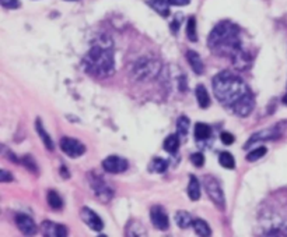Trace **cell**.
Returning a JSON list of instances; mask_svg holds the SVG:
<instances>
[{
    "label": "cell",
    "mask_w": 287,
    "mask_h": 237,
    "mask_svg": "<svg viewBox=\"0 0 287 237\" xmlns=\"http://www.w3.org/2000/svg\"><path fill=\"white\" fill-rule=\"evenodd\" d=\"M138 68H136V76L142 77V78H144V77L147 76H153V73H154V61H140L136 64Z\"/></svg>",
    "instance_id": "17"
},
{
    "label": "cell",
    "mask_w": 287,
    "mask_h": 237,
    "mask_svg": "<svg viewBox=\"0 0 287 237\" xmlns=\"http://www.w3.org/2000/svg\"><path fill=\"white\" fill-rule=\"evenodd\" d=\"M150 219L153 226L157 228L158 230H167L170 228V219H168V215H167L166 209L160 205H156L150 209Z\"/></svg>",
    "instance_id": "8"
},
{
    "label": "cell",
    "mask_w": 287,
    "mask_h": 237,
    "mask_svg": "<svg viewBox=\"0 0 287 237\" xmlns=\"http://www.w3.org/2000/svg\"><path fill=\"white\" fill-rule=\"evenodd\" d=\"M218 163L226 168V169H234L235 168V159L234 156L230 152H221L218 156Z\"/></svg>",
    "instance_id": "24"
},
{
    "label": "cell",
    "mask_w": 287,
    "mask_h": 237,
    "mask_svg": "<svg viewBox=\"0 0 287 237\" xmlns=\"http://www.w3.org/2000/svg\"><path fill=\"white\" fill-rule=\"evenodd\" d=\"M203 184L206 188V193L209 195V198L213 201V204L217 207L218 209H224L226 208V201H224V193L221 190V186L217 181V178L213 176H206L203 178Z\"/></svg>",
    "instance_id": "4"
},
{
    "label": "cell",
    "mask_w": 287,
    "mask_h": 237,
    "mask_svg": "<svg viewBox=\"0 0 287 237\" xmlns=\"http://www.w3.org/2000/svg\"><path fill=\"white\" fill-rule=\"evenodd\" d=\"M179 148V134H171L166 138L164 141V149L170 153H177Z\"/></svg>",
    "instance_id": "22"
},
{
    "label": "cell",
    "mask_w": 287,
    "mask_h": 237,
    "mask_svg": "<svg viewBox=\"0 0 287 237\" xmlns=\"http://www.w3.org/2000/svg\"><path fill=\"white\" fill-rule=\"evenodd\" d=\"M0 4L4 7V9H18L20 7V1L18 0H0Z\"/></svg>",
    "instance_id": "31"
},
{
    "label": "cell",
    "mask_w": 287,
    "mask_h": 237,
    "mask_svg": "<svg viewBox=\"0 0 287 237\" xmlns=\"http://www.w3.org/2000/svg\"><path fill=\"white\" fill-rule=\"evenodd\" d=\"M175 222L181 229H188L192 226L193 219H192L191 213H188L186 211H178L175 213Z\"/></svg>",
    "instance_id": "19"
},
{
    "label": "cell",
    "mask_w": 287,
    "mask_h": 237,
    "mask_svg": "<svg viewBox=\"0 0 287 237\" xmlns=\"http://www.w3.org/2000/svg\"><path fill=\"white\" fill-rule=\"evenodd\" d=\"M80 216H81L83 222H84L91 230H94V232H101V230L104 229V222H103V219L97 215L96 212L93 211V209H90V208H87V207H84V208L81 209Z\"/></svg>",
    "instance_id": "9"
},
{
    "label": "cell",
    "mask_w": 287,
    "mask_h": 237,
    "mask_svg": "<svg viewBox=\"0 0 287 237\" xmlns=\"http://www.w3.org/2000/svg\"><path fill=\"white\" fill-rule=\"evenodd\" d=\"M208 46L212 53L230 59L240 70H245L251 64V56L243 46L240 28L231 21H221L213 28L208 38Z\"/></svg>",
    "instance_id": "2"
},
{
    "label": "cell",
    "mask_w": 287,
    "mask_h": 237,
    "mask_svg": "<svg viewBox=\"0 0 287 237\" xmlns=\"http://www.w3.org/2000/svg\"><path fill=\"white\" fill-rule=\"evenodd\" d=\"M186 36L191 42H196L198 41V32H196V20L195 17H191L188 20L186 24Z\"/></svg>",
    "instance_id": "25"
},
{
    "label": "cell",
    "mask_w": 287,
    "mask_h": 237,
    "mask_svg": "<svg viewBox=\"0 0 287 237\" xmlns=\"http://www.w3.org/2000/svg\"><path fill=\"white\" fill-rule=\"evenodd\" d=\"M192 163L196 166V168H202L205 165V155L202 152H195L191 155Z\"/></svg>",
    "instance_id": "30"
},
{
    "label": "cell",
    "mask_w": 287,
    "mask_h": 237,
    "mask_svg": "<svg viewBox=\"0 0 287 237\" xmlns=\"http://www.w3.org/2000/svg\"><path fill=\"white\" fill-rule=\"evenodd\" d=\"M46 201L49 204V207L55 209V211H59L62 209V207H63V200H62V197L56 191H48V197H46Z\"/></svg>",
    "instance_id": "23"
},
{
    "label": "cell",
    "mask_w": 287,
    "mask_h": 237,
    "mask_svg": "<svg viewBox=\"0 0 287 237\" xmlns=\"http://www.w3.org/2000/svg\"><path fill=\"white\" fill-rule=\"evenodd\" d=\"M16 225H17L18 230L26 235V236H33L36 233V225L35 222L28 215H24V213H18L16 216Z\"/></svg>",
    "instance_id": "12"
},
{
    "label": "cell",
    "mask_w": 287,
    "mask_h": 237,
    "mask_svg": "<svg viewBox=\"0 0 287 237\" xmlns=\"http://www.w3.org/2000/svg\"><path fill=\"white\" fill-rule=\"evenodd\" d=\"M188 195L192 201H198L200 198V183L195 176L189 178V184H188Z\"/></svg>",
    "instance_id": "18"
},
{
    "label": "cell",
    "mask_w": 287,
    "mask_h": 237,
    "mask_svg": "<svg viewBox=\"0 0 287 237\" xmlns=\"http://www.w3.org/2000/svg\"><path fill=\"white\" fill-rule=\"evenodd\" d=\"M186 60H188V63L191 64V68L195 71V74H203V71H205V64H203V60L199 56V53L195 51H188L186 53Z\"/></svg>",
    "instance_id": "13"
},
{
    "label": "cell",
    "mask_w": 287,
    "mask_h": 237,
    "mask_svg": "<svg viewBox=\"0 0 287 237\" xmlns=\"http://www.w3.org/2000/svg\"><path fill=\"white\" fill-rule=\"evenodd\" d=\"M192 228L196 232V235H199V236L205 237L212 235V229H210L209 225L203 219H193Z\"/></svg>",
    "instance_id": "21"
},
{
    "label": "cell",
    "mask_w": 287,
    "mask_h": 237,
    "mask_svg": "<svg viewBox=\"0 0 287 237\" xmlns=\"http://www.w3.org/2000/svg\"><path fill=\"white\" fill-rule=\"evenodd\" d=\"M91 188L94 190L96 195L104 203H108L113 197V190L104 181V178L100 176L91 175Z\"/></svg>",
    "instance_id": "7"
},
{
    "label": "cell",
    "mask_w": 287,
    "mask_h": 237,
    "mask_svg": "<svg viewBox=\"0 0 287 237\" xmlns=\"http://www.w3.org/2000/svg\"><path fill=\"white\" fill-rule=\"evenodd\" d=\"M35 127H36V131H38V134L41 137V140H42V143L45 144V147L49 149V151H53V141L51 136L46 133V130L42 126V121H41V118H36V121H35Z\"/></svg>",
    "instance_id": "14"
},
{
    "label": "cell",
    "mask_w": 287,
    "mask_h": 237,
    "mask_svg": "<svg viewBox=\"0 0 287 237\" xmlns=\"http://www.w3.org/2000/svg\"><path fill=\"white\" fill-rule=\"evenodd\" d=\"M21 163L26 166L27 169L30 170V172H34V173H38V169H36V165H35V161L30 156V155H27V156H24L23 158V161H21Z\"/></svg>",
    "instance_id": "29"
},
{
    "label": "cell",
    "mask_w": 287,
    "mask_h": 237,
    "mask_svg": "<svg viewBox=\"0 0 287 237\" xmlns=\"http://www.w3.org/2000/svg\"><path fill=\"white\" fill-rule=\"evenodd\" d=\"M266 152H268L266 147H258L256 149H252L251 152L247 155V159H248L250 162L258 161V159H261L262 156H265Z\"/></svg>",
    "instance_id": "27"
},
{
    "label": "cell",
    "mask_w": 287,
    "mask_h": 237,
    "mask_svg": "<svg viewBox=\"0 0 287 237\" xmlns=\"http://www.w3.org/2000/svg\"><path fill=\"white\" fill-rule=\"evenodd\" d=\"M153 166H154V170L158 172V173H164L168 168V162L166 159H163V158H157L153 162Z\"/></svg>",
    "instance_id": "28"
},
{
    "label": "cell",
    "mask_w": 287,
    "mask_h": 237,
    "mask_svg": "<svg viewBox=\"0 0 287 237\" xmlns=\"http://www.w3.org/2000/svg\"><path fill=\"white\" fill-rule=\"evenodd\" d=\"M61 149L70 158H78L86 152V147L81 144L78 140L63 137L61 140Z\"/></svg>",
    "instance_id": "6"
},
{
    "label": "cell",
    "mask_w": 287,
    "mask_h": 237,
    "mask_svg": "<svg viewBox=\"0 0 287 237\" xmlns=\"http://www.w3.org/2000/svg\"><path fill=\"white\" fill-rule=\"evenodd\" d=\"M128 166H129L128 161L116 155H111L103 162V168L108 173H122L128 169Z\"/></svg>",
    "instance_id": "10"
},
{
    "label": "cell",
    "mask_w": 287,
    "mask_h": 237,
    "mask_svg": "<svg viewBox=\"0 0 287 237\" xmlns=\"http://www.w3.org/2000/svg\"><path fill=\"white\" fill-rule=\"evenodd\" d=\"M220 138H221V143L226 145H231L234 143V136H233L231 133H227V131L221 133V134H220Z\"/></svg>",
    "instance_id": "32"
},
{
    "label": "cell",
    "mask_w": 287,
    "mask_h": 237,
    "mask_svg": "<svg viewBox=\"0 0 287 237\" xmlns=\"http://www.w3.org/2000/svg\"><path fill=\"white\" fill-rule=\"evenodd\" d=\"M41 230L42 235L46 237H66L69 235V230L65 225L55 223L51 220H45L41 223Z\"/></svg>",
    "instance_id": "11"
},
{
    "label": "cell",
    "mask_w": 287,
    "mask_h": 237,
    "mask_svg": "<svg viewBox=\"0 0 287 237\" xmlns=\"http://www.w3.org/2000/svg\"><path fill=\"white\" fill-rule=\"evenodd\" d=\"M196 99H198V103H199V106L202 109H208L210 106V96L209 93H208V89L203 87L202 84H199L196 87Z\"/></svg>",
    "instance_id": "15"
},
{
    "label": "cell",
    "mask_w": 287,
    "mask_h": 237,
    "mask_svg": "<svg viewBox=\"0 0 287 237\" xmlns=\"http://www.w3.org/2000/svg\"><path fill=\"white\" fill-rule=\"evenodd\" d=\"M148 4L163 17H168V14H170V9H168L170 1L168 0H150Z\"/></svg>",
    "instance_id": "20"
},
{
    "label": "cell",
    "mask_w": 287,
    "mask_h": 237,
    "mask_svg": "<svg viewBox=\"0 0 287 237\" xmlns=\"http://www.w3.org/2000/svg\"><path fill=\"white\" fill-rule=\"evenodd\" d=\"M69 1H76V0H69Z\"/></svg>",
    "instance_id": "37"
},
{
    "label": "cell",
    "mask_w": 287,
    "mask_h": 237,
    "mask_svg": "<svg viewBox=\"0 0 287 237\" xmlns=\"http://www.w3.org/2000/svg\"><path fill=\"white\" fill-rule=\"evenodd\" d=\"M212 137V128L206 123H196L195 126V138L198 141H205Z\"/></svg>",
    "instance_id": "16"
},
{
    "label": "cell",
    "mask_w": 287,
    "mask_h": 237,
    "mask_svg": "<svg viewBox=\"0 0 287 237\" xmlns=\"http://www.w3.org/2000/svg\"><path fill=\"white\" fill-rule=\"evenodd\" d=\"M189 126H191V121L186 116H181L177 120V130H178V134L179 136H186L188 131H189Z\"/></svg>",
    "instance_id": "26"
},
{
    "label": "cell",
    "mask_w": 287,
    "mask_h": 237,
    "mask_svg": "<svg viewBox=\"0 0 287 237\" xmlns=\"http://www.w3.org/2000/svg\"><path fill=\"white\" fill-rule=\"evenodd\" d=\"M168 1L173 6H186V4H189L191 0H168Z\"/></svg>",
    "instance_id": "35"
},
{
    "label": "cell",
    "mask_w": 287,
    "mask_h": 237,
    "mask_svg": "<svg viewBox=\"0 0 287 237\" xmlns=\"http://www.w3.org/2000/svg\"><path fill=\"white\" fill-rule=\"evenodd\" d=\"M283 103H286L287 105V93L285 95V96H283Z\"/></svg>",
    "instance_id": "36"
},
{
    "label": "cell",
    "mask_w": 287,
    "mask_h": 237,
    "mask_svg": "<svg viewBox=\"0 0 287 237\" xmlns=\"http://www.w3.org/2000/svg\"><path fill=\"white\" fill-rule=\"evenodd\" d=\"M181 23H182V16H181V14H177V16H175V20L171 23V30H173V32H174V34L178 31V30H179Z\"/></svg>",
    "instance_id": "33"
},
{
    "label": "cell",
    "mask_w": 287,
    "mask_h": 237,
    "mask_svg": "<svg viewBox=\"0 0 287 237\" xmlns=\"http://www.w3.org/2000/svg\"><path fill=\"white\" fill-rule=\"evenodd\" d=\"M283 134V128H282V124H276L273 127L265 128V130H261L259 133H255L250 141L245 144L244 148H251L253 144L256 143H261V141H273V140H278Z\"/></svg>",
    "instance_id": "5"
},
{
    "label": "cell",
    "mask_w": 287,
    "mask_h": 237,
    "mask_svg": "<svg viewBox=\"0 0 287 237\" xmlns=\"http://www.w3.org/2000/svg\"><path fill=\"white\" fill-rule=\"evenodd\" d=\"M83 66L86 73H88L90 76L98 78L109 77L115 71L112 49L104 43H97L86 55L83 60Z\"/></svg>",
    "instance_id": "3"
},
{
    "label": "cell",
    "mask_w": 287,
    "mask_h": 237,
    "mask_svg": "<svg viewBox=\"0 0 287 237\" xmlns=\"http://www.w3.org/2000/svg\"><path fill=\"white\" fill-rule=\"evenodd\" d=\"M212 85L221 106L240 118L251 115L255 105L253 93L241 77L224 70L213 77Z\"/></svg>",
    "instance_id": "1"
},
{
    "label": "cell",
    "mask_w": 287,
    "mask_h": 237,
    "mask_svg": "<svg viewBox=\"0 0 287 237\" xmlns=\"http://www.w3.org/2000/svg\"><path fill=\"white\" fill-rule=\"evenodd\" d=\"M13 180V176H11V173L7 172V170H1L0 172V181L1 183H7V181H11Z\"/></svg>",
    "instance_id": "34"
}]
</instances>
